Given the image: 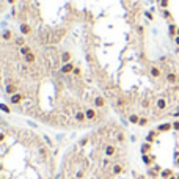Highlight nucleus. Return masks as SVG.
Wrapping results in <instances>:
<instances>
[{"instance_id":"nucleus-18","label":"nucleus","mask_w":179,"mask_h":179,"mask_svg":"<svg viewBox=\"0 0 179 179\" xmlns=\"http://www.w3.org/2000/svg\"><path fill=\"white\" fill-rule=\"evenodd\" d=\"M72 74H74V77H80V74H82L80 68H74V71H72Z\"/></svg>"},{"instance_id":"nucleus-20","label":"nucleus","mask_w":179,"mask_h":179,"mask_svg":"<svg viewBox=\"0 0 179 179\" xmlns=\"http://www.w3.org/2000/svg\"><path fill=\"white\" fill-rule=\"evenodd\" d=\"M0 110H3V112H11V110H9V107H8V105H5V104H0Z\"/></svg>"},{"instance_id":"nucleus-22","label":"nucleus","mask_w":179,"mask_h":179,"mask_svg":"<svg viewBox=\"0 0 179 179\" xmlns=\"http://www.w3.org/2000/svg\"><path fill=\"white\" fill-rule=\"evenodd\" d=\"M173 129L179 132V121H174V122H173Z\"/></svg>"},{"instance_id":"nucleus-2","label":"nucleus","mask_w":179,"mask_h":179,"mask_svg":"<svg viewBox=\"0 0 179 179\" xmlns=\"http://www.w3.org/2000/svg\"><path fill=\"white\" fill-rule=\"evenodd\" d=\"M25 99V94H22V93H16V94L9 96V104L13 105H19L22 104V101Z\"/></svg>"},{"instance_id":"nucleus-19","label":"nucleus","mask_w":179,"mask_h":179,"mask_svg":"<svg viewBox=\"0 0 179 179\" xmlns=\"http://www.w3.org/2000/svg\"><path fill=\"white\" fill-rule=\"evenodd\" d=\"M162 16H164L165 19H170L171 17V14H170V11H168V9H164V11H162Z\"/></svg>"},{"instance_id":"nucleus-11","label":"nucleus","mask_w":179,"mask_h":179,"mask_svg":"<svg viewBox=\"0 0 179 179\" xmlns=\"http://www.w3.org/2000/svg\"><path fill=\"white\" fill-rule=\"evenodd\" d=\"M21 32H22V35H30L32 28H30L28 24H21Z\"/></svg>"},{"instance_id":"nucleus-23","label":"nucleus","mask_w":179,"mask_h":179,"mask_svg":"<svg viewBox=\"0 0 179 179\" xmlns=\"http://www.w3.org/2000/svg\"><path fill=\"white\" fill-rule=\"evenodd\" d=\"M137 30H138V33H140V35H143V27H141V25H138Z\"/></svg>"},{"instance_id":"nucleus-15","label":"nucleus","mask_w":179,"mask_h":179,"mask_svg":"<svg viewBox=\"0 0 179 179\" xmlns=\"http://www.w3.org/2000/svg\"><path fill=\"white\" fill-rule=\"evenodd\" d=\"M16 44H17L19 47H22V46H25V38H22V36H19V38H16Z\"/></svg>"},{"instance_id":"nucleus-9","label":"nucleus","mask_w":179,"mask_h":179,"mask_svg":"<svg viewBox=\"0 0 179 179\" xmlns=\"http://www.w3.org/2000/svg\"><path fill=\"white\" fill-rule=\"evenodd\" d=\"M127 119H129V122H131V124H138V122H140V116H138L137 113H131L127 116Z\"/></svg>"},{"instance_id":"nucleus-5","label":"nucleus","mask_w":179,"mask_h":179,"mask_svg":"<svg viewBox=\"0 0 179 179\" xmlns=\"http://www.w3.org/2000/svg\"><path fill=\"white\" fill-rule=\"evenodd\" d=\"M93 104H94V107H98V108H104L105 107V99L102 98V96H98V98H94Z\"/></svg>"},{"instance_id":"nucleus-21","label":"nucleus","mask_w":179,"mask_h":179,"mask_svg":"<svg viewBox=\"0 0 179 179\" xmlns=\"http://www.w3.org/2000/svg\"><path fill=\"white\" fill-rule=\"evenodd\" d=\"M145 16H146L149 21H152V19H154V16H152V13H151V11H146V13H145Z\"/></svg>"},{"instance_id":"nucleus-12","label":"nucleus","mask_w":179,"mask_h":179,"mask_svg":"<svg viewBox=\"0 0 179 179\" xmlns=\"http://www.w3.org/2000/svg\"><path fill=\"white\" fill-rule=\"evenodd\" d=\"M19 52H21V55H27V54H30L32 52V47L30 46H22V47H19Z\"/></svg>"},{"instance_id":"nucleus-16","label":"nucleus","mask_w":179,"mask_h":179,"mask_svg":"<svg viewBox=\"0 0 179 179\" xmlns=\"http://www.w3.org/2000/svg\"><path fill=\"white\" fill-rule=\"evenodd\" d=\"M3 39H5V41H11V39H13V33L11 32H5V33H3Z\"/></svg>"},{"instance_id":"nucleus-1","label":"nucleus","mask_w":179,"mask_h":179,"mask_svg":"<svg viewBox=\"0 0 179 179\" xmlns=\"http://www.w3.org/2000/svg\"><path fill=\"white\" fill-rule=\"evenodd\" d=\"M74 63L72 61H69V63H65V65L61 66V68H60V74H63V75H68V74H72V71H74Z\"/></svg>"},{"instance_id":"nucleus-17","label":"nucleus","mask_w":179,"mask_h":179,"mask_svg":"<svg viewBox=\"0 0 179 179\" xmlns=\"http://www.w3.org/2000/svg\"><path fill=\"white\" fill-rule=\"evenodd\" d=\"M148 124V118L146 116H141L140 118V122H138V126H146Z\"/></svg>"},{"instance_id":"nucleus-24","label":"nucleus","mask_w":179,"mask_h":179,"mask_svg":"<svg viewBox=\"0 0 179 179\" xmlns=\"http://www.w3.org/2000/svg\"><path fill=\"white\" fill-rule=\"evenodd\" d=\"M6 2H8V3H9V5H14V3H16V2H17V0H6Z\"/></svg>"},{"instance_id":"nucleus-10","label":"nucleus","mask_w":179,"mask_h":179,"mask_svg":"<svg viewBox=\"0 0 179 179\" xmlns=\"http://www.w3.org/2000/svg\"><path fill=\"white\" fill-rule=\"evenodd\" d=\"M167 82H168V83H171V85L176 83V82H178V75L174 74V72H168V74H167Z\"/></svg>"},{"instance_id":"nucleus-4","label":"nucleus","mask_w":179,"mask_h":179,"mask_svg":"<svg viewBox=\"0 0 179 179\" xmlns=\"http://www.w3.org/2000/svg\"><path fill=\"white\" fill-rule=\"evenodd\" d=\"M17 85L16 83H11V82H8V83H6V87H5V91L8 93L9 96H13V94H16V93H17Z\"/></svg>"},{"instance_id":"nucleus-13","label":"nucleus","mask_w":179,"mask_h":179,"mask_svg":"<svg viewBox=\"0 0 179 179\" xmlns=\"http://www.w3.org/2000/svg\"><path fill=\"white\" fill-rule=\"evenodd\" d=\"M168 32H170V35L173 36V38H176L178 30H176V25H174V24H170V25H168Z\"/></svg>"},{"instance_id":"nucleus-14","label":"nucleus","mask_w":179,"mask_h":179,"mask_svg":"<svg viewBox=\"0 0 179 179\" xmlns=\"http://www.w3.org/2000/svg\"><path fill=\"white\" fill-rule=\"evenodd\" d=\"M159 5H160V8L167 9L168 5H170V0H159Z\"/></svg>"},{"instance_id":"nucleus-26","label":"nucleus","mask_w":179,"mask_h":179,"mask_svg":"<svg viewBox=\"0 0 179 179\" xmlns=\"http://www.w3.org/2000/svg\"><path fill=\"white\" fill-rule=\"evenodd\" d=\"M176 36H179V28H178V35H176Z\"/></svg>"},{"instance_id":"nucleus-25","label":"nucleus","mask_w":179,"mask_h":179,"mask_svg":"<svg viewBox=\"0 0 179 179\" xmlns=\"http://www.w3.org/2000/svg\"><path fill=\"white\" fill-rule=\"evenodd\" d=\"M174 42H176V44L179 46V36H176V38H174Z\"/></svg>"},{"instance_id":"nucleus-7","label":"nucleus","mask_w":179,"mask_h":179,"mask_svg":"<svg viewBox=\"0 0 179 179\" xmlns=\"http://www.w3.org/2000/svg\"><path fill=\"white\" fill-rule=\"evenodd\" d=\"M24 61L27 63V65H35V61H36V55L33 54V52H30V54H27L24 57Z\"/></svg>"},{"instance_id":"nucleus-6","label":"nucleus","mask_w":179,"mask_h":179,"mask_svg":"<svg viewBox=\"0 0 179 179\" xmlns=\"http://www.w3.org/2000/svg\"><path fill=\"white\" fill-rule=\"evenodd\" d=\"M149 74H151L154 79H159L162 75V71L157 68V66H151V68H149Z\"/></svg>"},{"instance_id":"nucleus-3","label":"nucleus","mask_w":179,"mask_h":179,"mask_svg":"<svg viewBox=\"0 0 179 179\" xmlns=\"http://www.w3.org/2000/svg\"><path fill=\"white\" fill-rule=\"evenodd\" d=\"M155 108H157V112H164L167 108V99L165 98L155 99Z\"/></svg>"},{"instance_id":"nucleus-8","label":"nucleus","mask_w":179,"mask_h":179,"mask_svg":"<svg viewBox=\"0 0 179 179\" xmlns=\"http://www.w3.org/2000/svg\"><path fill=\"white\" fill-rule=\"evenodd\" d=\"M60 60H61V63L72 61V60H71V54H69V52H61V54H60Z\"/></svg>"}]
</instances>
